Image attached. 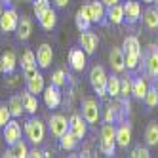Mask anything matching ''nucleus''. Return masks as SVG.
<instances>
[{
  "label": "nucleus",
  "instance_id": "nucleus-1",
  "mask_svg": "<svg viewBox=\"0 0 158 158\" xmlns=\"http://www.w3.org/2000/svg\"><path fill=\"white\" fill-rule=\"evenodd\" d=\"M99 151L105 156H114V151H116V126H114V122H105L101 126Z\"/></svg>",
  "mask_w": 158,
  "mask_h": 158
},
{
  "label": "nucleus",
  "instance_id": "nucleus-2",
  "mask_svg": "<svg viewBox=\"0 0 158 158\" xmlns=\"http://www.w3.org/2000/svg\"><path fill=\"white\" fill-rule=\"evenodd\" d=\"M139 69H145L149 78H158V44L147 46V52L141 53Z\"/></svg>",
  "mask_w": 158,
  "mask_h": 158
},
{
  "label": "nucleus",
  "instance_id": "nucleus-3",
  "mask_svg": "<svg viewBox=\"0 0 158 158\" xmlns=\"http://www.w3.org/2000/svg\"><path fill=\"white\" fill-rule=\"evenodd\" d=\"M107 73L101 65H94L89 71V84H92L94 92L97 94V97H105L107 95Z\"/></svg>",
  "mask_w": 158,
  "mask_h": 158
},
{
  "label": "nucleus",
  "instance_id": "nucleus-4",
  "mask_svg": "<svg viewBox=\"0 0 158 158\" xmlns=\"http://www.w3.org/2000/svg\"><path fill=\"white\" fill-rule=\"evenodd\" d=\"M25 135L32 145H40L44 141V137H46V128H44L42 120H38L35 116L29 118L25 122Z\"/></svg>",
  "mask_w": 158,
  "mask_h": 158
},
{
  "label": "nucleus",
  "instance_id": "nucleus-5",
  "mask_svg": "<svg viewBox=\"0 0 158 158\" xmlns=\"http://www.w3.org/2000/svg\"><path fill=\"white\" fill-rule=\"evenodd\" d=\"M82 118L88 124H97L101 120V110H99V103L94 97H86L82 101Z\"/></svg>",
  "mask_w": 158,
  "mask_h": 158
},
{
  "label": "nucleus",
  "instance_id": "nucleus-6",
  "mask_svg": "<svg viewBox=\"0 0 158 158\" xmlns=\"http://www.w3.org/2000/svg\"><path fill=\"white\" fill-rule=\"evenodd\" d=\"M17 23H19V15L12 6L2 10V14H0V31L2 32H15Z\"/></svg>",
  "mask_w": 158,
  "mask_h": 158
},
{
  "label": "nucleus",
  "instance_id": "nucleus-7",
  "mask_svg": "<svg viewBox=\"0 0 158 158\" xmlns=\"http://www.w3.org/2000/svg\"><path fill=\"white\" fill-rule=\"evenodd\" d=\"M78 44H80V48H82L88 55H94L95 50H97V46H99V38H97L95 32H92V31L88 29V31H82V32H80Z\"/></svg>",
  "mask_w": 158,
  "mask_h": 158
},
{
  "label": "nucleus",
  "instance_id": "nucleus-8",
  "mask_svg": "<svg viewBox=\"0 0 158 158\" xmlns=\"http://www.w3.org/2000/svg\"><path fill=\"white\" fill-rule=\"evenodd\" d=\"M44 103H46L48 109H57L61 105V88L59 86H55V84H50L44 88Z\"/></svg>",
  "mask_w": 158,
  "mask_h": 158
},
{
  "label": "nucleus",
  "instance_id": "nucleus-9",
  "mask_svg": "<svg viewBox=\"0 0 158 158\" xmlns=\"http://www.w3.org/2000/svg\"><path fill=\"white\" fill-rule=\"evenodd\" d=\"M48 126H50V131L55 137H61L63 133L69 131V120L63 114H52L50 120H48Z\"/></svg>",
  "mask_w": 158,
  "mask_h": 158
},
{
  "label": "nucleus",
  "instance_id": "nucleus-10",
  "mask_svg": "<svg viewBox=\"0 0 158 158\" xmlns=\"http://www.w3.org/2000/svg\"><path fill=\"white\" fill-rule=\"evenodd\" d=\"M141 19V6L137 0H126L124 4V21L128 25H133Z\"/></svg>",
  "mask_w": 158,
  "mask_h": 158
},
{
  "label": "nucleus",
  "instance_id": "nucleus-11",
  "mask_svg": "<svg viewBox=\"0 0 158 158\" xmlns=\"http://www.w3.org/2000/svg\"><path fill=\"white\" fill-rule=\"evenodd\" d=\"M69 131L74 135L78 141L86 137V133H88V122L82 118V114H74L69 120Z\"/></svg>",
  "mask_w": 158,
  "mask_h": 158
},
{
  "label": "nucleus",
  "instance_id": "nucleus-12",
  "mask_svg": "<svg viewBox=\"0 0 158 158\" xmlns=\"http://www.w3.org/2000/svg\"><path fill=\"white\" fill-rule=\"evenodd\" d=\"M19 139H21V124L15 118H12L4 126V141H6V145H14Z\"/></svg>",
  "mask_w": 158,
  "mask_h": 158
},
{
  "label": "nucleus",
  "instance_id": "nucleus-13",
  "mask_svg": "<svg viewBox=\"0 0 158 158\" xmlns=\"http://www.w3.org/2000/svg\"><path fill=\"white\" fill-rule=\"evenodd\" d=\"M74 21H76V29L80 32L89 29V25H92V10H89V4H82L80 6V10L76 12Z\"/></svg>",
  "mask_w": 158,
  "mask_h": 158
},
{
  "label": "nucleus",
  "instance_id": "nucleus-14",
  "mask_svg": "<svg viewBox=\"0 0 158 158\" xmlns=\"http://www.w3.org/2000/svg\"><path fill=\"white\" fill-rule=\"evenodd\" d=\"M109 63H110V69L114 73H122L126 71V55H124L122 48H112L109 53Z\"/></svg>",
  "mask_w": 158,
  "mask_h": 158
},
{
  "label": "nucleus",
  "instance_id": "nucleus-15",
  "mask_svg": "<svg viewBox=\"0 0 158 158\" xmlns=\"http://www.w3.org/2000/svg\"><path fill=\"white\" fill-rule=\"evenodd\" d=\"M130 143H131V126L130 122L120 120V126H116V145L126 149Z\"/></svg>",
  "mask_w": 158,
  "mask_h": 158
},
{
  "label": "nucleus",
  "instance_id": "nucleus-16",
  "mask_svg": "<svg viewBox=\"0 0 158 158\" xmlns=\"http://www.w3.org/2000/svg\"><path fill=\"white\" fill-rule=\"evenodd\" d=\"M53 61V50L50 44H40L36 50V63L40 69H48Z\"/></svg>",
  "mask_w": 158,
  "mask_h": 158
},
{
  "label": "nucleus",
  "instance_id": "nucleus-17",
  "mask_svg": "<svg viewBox=\"0 0 158 158\" xmlns=\"http://www.w3.org/2000/svg\"><path fill=\"white\" fill-rule=\"evenodd\" d=\"M86 52L82 50V48H73L71 52H69V63H71V67L74 71H84L86 69Z\"/></svg>",
  "mask_w": 158,
  "mask_h": 158
},
{
  "label": "nucleus",
  "instance_id": "nucleus-18",
  "mask_svg": "<svg viewBox=\"0 0 158 158\" xmlns=\"http://www.w3.org/2000/svg\"><path fill=\"white\" fill-rule=\"evenodd\" d=\"M31 32H32V21L25 15L19 17V23H17V29H15V38L25 42V40H29Z\"/></svg>",
  "mask_w": 158,
  "mask_h": 158
},
{
  "label": "nucleus",
  "instance_id": "nucleus-19",
  "mask_svg": "<svg viewBox=\"0 0 158 158\" xmlns=\"http://www.w3.org/2000/svg\"><path fill=\"white\" fill-rule=\"evenodd\" d=\"M147 92H149V82H147V78L135 76V78H133V84H131V95H133L135 99L143 101L145 95H147Z\"/></svg>",
  "mask_w": 158,
  "mask_h": 158
},
{
  "label": "nucleus",
  "instance_id": "nucleus-20",
  "mask_svg": "<svg viewBox=\"0 0 158 158\" xmlns=\"http://www.w3.org/2000/svg\"><path fill=\"white\" fill-rule=\"evenodd\" d=\"M38 23H40V27L44 29V31H52L53 27H55V23H57V14H55V10L50 6L44 14H40L38 15Z\"/></svg>",
  "mask_w": 158,
  "mask_h": 158
},
{
  "label": "nucleus",
  "instance_id": "nucleus-21",
  "mask_svg": "<svg viewBox=\"0 0 158 158\" xmlns=\"http://www.w3.org/2000/svg\"><path fill=\"white\" fill-rule=\"evenodd\" d=\"M122 50H124V55H141L143 53L137 36H126V38H124Z\"/></svg>",
  "mask_w": 158,
  "mask_h": 158
},
{
  "label": "nucleus",
  "instance_id": "nucleus-22",
  "mask_svg": "<svg viewBox=\"0 0 158 158\" xmlns=\"http://www.w3.org/2000/svg\"><path fill=\"white\" fill-rule=\"evenodd\" d=\"M89 10H92V23H105L107 10H105V4L101 0L89 2Z\"/></svg>",
  "mask_w": 158,
  "mask_h": 158
},
{
  "label": "nucleus",
  "instance_id": "nucleus-23",
  "mask_svg": "<svg viewBox=\"0 0 158 158\" xmlns=\"http://www.w3.org/2000/svg\"><path fill=\"white\" fill-rule=\"evenodd\" d=\"M107 19L112 25H122L124 23V4H114L107 8Z\"/></svg>",
  "mask_w": 158,
  "mask_h": 158
},
{
  "label": "nucleus",
  "instance_id": "nucleus-24",
  "mask_svg": "<svg viewBox=\"0 0 158 158\" xmlns=\"http://www.w3.org/2000/svg\"><path fill=\"white\" fill-rule=\"evenodd\" d=\"M4 156H8V158H25V156H29V149H27V145L19 139L14 145H8V151H6Z\"/></svg>",
  "mask_w": 158,
  "mask_h": 158
},
{
  "label": "nucleus",
  "instance_id": "nucleus-25",
  "mask_svg": "<svg viewBox=\"0 0 158 158\" xmlns=\"http://www.w3.org/2000/svg\"><path fill=\"white\" fill-rule=\"evenodd\" d=\"M143 23L147 31H158V10L156 8H147L143 14Z\"/></svg>",
  "mask_w": 158,
  "mask_h": 158
},
{
  "label": "nucleus",
  "instance_id": "nucleus-26",
  "mask_svg": "<svg viewBox=\"0 0 158 158\" xmlns=\"http://www.w3.org/2000/svg\"><path fill=\"white\" fill-rule=\"evenodd\" d=\"M8 107H10V112H12L14 118H19L21 114H23V112H25V107H23V97H21V94L10 97Z\"/></svg>",
  "mask_w": 158,
  "mask_h": 158
},
{
  "label": "nucleus",
  "instance_id": "nucleus-27",
  "mask_svg": "<svg viewBox=\"0 0 158 158\" xmlns=\"http://www.w3.org/2000/svg\"><path fill=\"white\" fill-rule=\"evenodd\" d=\"M21 97H23L25 112H29V114H36V109H38V99H36V95L31 94L29 89H25V92L21 94Z\"/></svg>",
  "mask_w": 158,
  "mask_h": 158
},
{
  "label": "nucleus",
  "instance_id": "nucleus-28",
  "mask_svg": "<svg viewBox=\"0 0 158 158\" xmlns=\"http://www.w3.org/2000/svg\"><path fill=\"white\" fill-rule=\"evenodd\" d=\"M44 88H46V86H44V76L40 73H36L32 78H29V80H27V89H29L31 94H35V95L42 94Z\"/></svg>",
  "mask_w": 158,
  "mask_h": 158
},
{
  "label": "nucleus",
  "instance_id": "nucleus-29",
  "mask_svg": "<svg viewBox=\"0 0 158 158\" xmlns=\"http://www.w3.org/2000/svg\"><path fill=\"white\" fill-rule=\"evenodd\" d=\"M120 80L118 74H109L107 76V94L110 97H120Z\"/></svg>",
  "mask_w": 158,
  "mask_h": 158
},
{
  "label": "nucleus",
  "instance_id": "nucleus-30",
  "mask_svg": "<svg viewBox=\"0 0 158 158\" xmlns=\"http://www.w3.org/2000/svg\"><path fill=\"white\" fill-rule=\"evenodd\" d=\"M15 67H17L15 53H14V52H6V53L2 55V69H4V73H6V74H14Z\"/></svg>",
  "mask_w": 158,
  "mask_h": 158
},
{
  "label": "nucleus",
  "instance_id": "nucleus-31",
  "mask_svg": "<svg viewBox=\"0 0 158 158\" xmlns=\"http://www.w3.org/2000/svg\"><path fill=\"white\" fill-rule=\"evenodd\" d=\"M145 141L149 147L158 145V122H151L145 130Z\"/></svg>",
  "mask_w": 158,
  "mask_h": 158
},
{
  "label": "nucleus",
  "instance_id": "nucleus-32",
  "mask_svg": "<svg viewBox=\"0 0 158 158\" xmlns=\"http://www.w3.org/2000/svg\"><path fill=\"white\" fill-rule=\"evenodd\" d=\"M76 143H78V139L74 137L71 131L63 133L61 137H59V145H61V149H63V151H73L74 147H76Z\"/></svg>",
  "mask_w": 158,
  "mask_h": 158
},
{
  "label": "nucleus",
  "instance_id": "nucleus-33",
  "mask_svg": "<svg viewBox=\"0 0 158 158\" xmlns=\"http://www.w3.org/2000/svg\"><path fill=\"white\" fill-rule=\"evenodd\" d=\"M145 105L147 107H156L158 105V92H156V86H149V92H147V95H145Z\"/></svg>",
  "mask_w": 158,
  "mask_h": 158
},
{
  "label": "nucleus",
  "instance_id": "nucleus-34",
  "mask_svg": "<svg viewBox=\"0 0 158 158\" xmlns=\"http://www.w3.org/2000/svg\"><path fill=\"white\" fill-rule=\"evenodd\" d=\"M12 118L14 116H12V112H10V107L6 103H0V128H4Z\"/></svg>",
  "mask_w": 158,
  "mask_h": 158
},
{
  "label": "nucleus",
  "instance_id": "nucleus-35",
  "mask_svg": "<svg viewBox=\"0 0 158 158\" xmlns=\"http://www.w3.org/2000/svg\"><path fill=\"white\" fill-rule=\"evenodd\" d=\"M139 65H141V55H126V69L130 73L137 71Z\"/></svg>",
  "mask_w": 158,
  "mask_h": 158
},
{
  "label": "nucleus",
  "instance_id": "nucleus-36",
  "mask_svg": "<svg viewBox=\"0 0 158 158\" xmlns=\"http://www.w3.org/2000/svg\"><path fill=\"white\" fill-rule=\"evenodd\" d=\"M131 84H133V78H122L120 80V97H130L131 94Z\"/></svg>",
  "mask_w": 158,
  "mask_h": 158
},
{
  "label": "nucleus",
  "instance_id": "nucleus-37",
  "mask_svg": "<svg viewBox=\"0 0 158 158\" xmlns=\"http://www.w3.org/2000/svg\"><path fill=\"white\" fill-rule=\"evenodd\" d=\"M31 65H38L36 63V55L32 53L31 50H25L23 57H21V69H23V67H31Z\"/></svg>",
  "mask_w": 158,
  "mask_h": 158
},
{
  "label": "nucleus",
  "instance_id": "nucleus-38",
  "mask_svg": "<svg viewBox=\"0 0 158 158\" xmlns=\"http://www.w3.org/2000/svg\"><path fill=\"white\" fill-rule=\"evenodd\" d=\"M67 78H69V74H65V71H61V69H57L53 74H52V84H55V86H63L65 82H67Z\"/></svg>",
  "mask_w": 158,
  "mask_h": 158
},
{
  "label": "nucleus",
  "instance_id": "nucleus-39",
  "mask_svg": "<svg viewBox=\"0 0 158 158\" xmlns=\"http://www.w3.org/2000/svg\"><path fill=\"white\" fill-rule=\"evenodd\" d=\"M48 8H50V0H35V14H36V17L40 14H44Z\"/></svg>",
  "mask_w": 158,
  "mask_h": 158
},
{
  "label": "nucleus",
  "instance_id": "nucleus-40",
  "mask_svg": "<svg viewBox=\"0 0 158 158\" xmlns=\"http://www.w3.org/2000/svg\"><path fill=\"white\" fill-rule=\"evenodd\" d=\"M130 156H131V158H149L151 152H149V149H147V147H135Z\"/></svg>",
  "mask_w": 158,
  "mask_h": 158
},
{
  "label": "nucleus",
  "instance_id": "nucleus-41",
  "mask_svg": "<svg viewBox=\"0 0 158 158\" xmlns=\"http://www.w3.org/2000/svg\"><path fill=\"white\" fill-rule=\"evenodd\" d=\"M38 73V65H31V67H23V76L25 80H29V78H32Z\"/></svg>",
  "mask_w": 158,
  "mask_h": 158
},
{
  "label": "nucleus",
  "instance_id": "nucleus-42",
  "mask_svg": "<svg viewBox=\"0 0 158 158\" xmlns=\"http://www.w3.org/2000/svg\"><path fill=\"white\" fill-rule=\"evenodd\" d=\"M29 156L31 158H40V156H44V152H40L38 149H32V151H29Z\"/></svg>",
  "mask_w": 158,
  "mask_h": 158
},
{
  "label": "nucleus",
  "instance_id": "nucleus-43",
  "mask_svg": "<svg viewBox=\"0 0 158 158\" xmlns=\"http://www.w3.org/2000/svg\"><path fill=\"white\" fill-rule=\"evenodd\" d=\"M53 4H55V8H65L69 4V0H53Z\"/></svg>",
  "mask_w": 158,
  "mask_h": 158
},
{
  "label": "nucleus",
  "instance_id": "nucleus-44",
  "mask_svg": "<svg viewBox=\"0 0 158 158\" xmlns=\"http://www.w3.org/2000/svg\"><path fill=\"white\" fill-rule=\"evenodd\" d=\"M101 2L105 4V8H109V6H114V4H118L120 0H101Z\"/></svg>",
  "mask_w": 158,
  "mask_h": 158
},
{
  "label": "nucleus",
  "instance_id": "nucleus-45",
  "mask_svg": "<svg viewBox=\"0 0 158 158\" xmlns=\"http://www.w3.org/2000/svg\"><path fill=\"white\" fill-rule=\"evenodd\" d=\"M0 74H4V69H2V55H0Z\"/></svg>",
  "mask_w": 158,
  "mask_h": 158
},
{
  "label": "nucleus",
  "instance_id": "nucleus-46",
  "mask_svg": "<svg viewBox=\"0 0 158 158\" xmlns=\"http://www.w3.org/2000/svg\"><path fill=\"white\" fill-rule=\"evenodd\" d=\"M143 2H145V4H152V2H154V0H143Z\"/></svg>",
  "mask_w": 158,
  "mask_h": 158
},
{
  "label": "nucleus",
  "instance_id": "nucleus-47",
  "mask_svg": "<svg viewBox=\"0 0 158 158\" xmlns=\"http://www.w3.org/2000/svg\"><path fill=\"white\" fill-rule=\"evenodd\" d=\"M152 4H154V8L158 10V0H154V2H152Z\"/></svg>",
  "mask_w": 158,
  "mask_h": 158
},
{
  "label": "nucleus",
  "instance_id": "nucleus-48",
  "mask_svg": "<svg viewBox=\"0 0 158 158\" xmlns=\"http://www.w3.org/2000/svg\"><path fill=\"white\" fill-rule=\"evenodd\" d=\"M0 14H2V2H0Z\"/></svg>",
  "mask_w": 158,
  "mask_h": 158
},
{
  "label": "nucleus",
  "instance_id": "nucleus-49",
  "mask_svg": "<svg viewBox=\"0 0 158 158\" xmlns=\"http://www.w3.org/2000/svg\"><path fill=\"white\" fill-rule=\"evenodd\" d=\"M156 92H158V84H156Z\"/></svg>",
  "mask_w": 158,
  "mask_h": 158
},
{
  "label": "nucleus",
  "instance_id": "nucleus-50",
  "mask_svg": "<svg viewBox=\"0 0 158 158\" xmlns=\"http://www.w3.org/2000/svg\"><path fill=\"white\" fill-rule=\"evenodd\" d=\"M0 2H2V0H0Z\"/></svg>",
  "mask_w": 158,
  "mask_h": 158
}]
</instances>
